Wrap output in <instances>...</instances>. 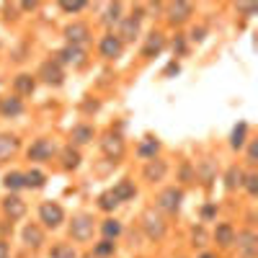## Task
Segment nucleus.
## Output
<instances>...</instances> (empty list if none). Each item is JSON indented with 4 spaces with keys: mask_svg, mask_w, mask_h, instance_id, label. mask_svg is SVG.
<instances>
[{
    "mask_svg": "<svg viewBox=\"0 0 258 258\" xmlns=\"http://www.w3.org/2000/svg\"><path fill=\"white\" fill-rule=\"evenodd\" d=\"M215 238L220 246H233L235 243V230H233V225H217V230H215Z\"/></svg>",
    "mask_w": 258,
    "mask_h": 258,
    "instance_id": "23",
    "label": "nucleus"
},
{
    "mask_svg": "<svg viewBox=\"0 0 258 258\" xmlns=\"http://www.w3.org/2000/svg\"><path fill=\"white\" fill-rule=\"evenodd\" d=\"M93 137H96V129L90 124H78V127H72V132H70V140L75 145H88Z\"/></svg>",
    "mask_w": 258,
    "mask_h": 258,
    "instance_id": "18",
    "label": "nucleus"
},
{
    "mask_svg": "<svg viewBox=\"0 0 258 258\" xmlns=\"http://www.w3.org/2000/svg\"><path fill=\"white\" fill-rule=\"evenodd\" d=\"M23 184H26V189H41L47 184V176L41 171H28V173H23Z\"/></svg>",
    "mask_w": 258,
    "mask_h": 258,
    "instance_id": "27",
    "label": "nucleus"
},
{
    "mask_svg": "<svg viewBox=\"0 0 258 258\" xmlns=\"http://www.w3.org/2000/svg\"><path fill=\"white\" fill-rule=\"evenodd\" d=\"M23 111V103L18 96H13V98H3V109H0V114L3 116H18Z\"/></svg>",
    "mask_w": 258,
    "mask_h": 258,
    "instance_id": "24",
    "label": "nucleus"
},
{
    "mask_svg": "<svg viewBox=\"0 0 258 258\" xmlns=\"http://www.w3.org/2000/svg\"><path fill=\"white\" fill-rule=\"evenodd\" d=\"M248 160H251V163L256 160V145H251V147H248Z\"/></svg>",
    "mask_w": 258,
    "mask_h": 258,
    "instance_id": "42",
    "label": "nucleus"
},
{
    "mask_svg": "<svg viewBox=\"0 0 258 258\" xmlns=\"http://www.w3.org/2000/svg\"><path fill=\"white\" fill-rule=\"evenodd\" d=\"M191 39H194V41H202V39H204V28H194Z\"/></svg>",
    "mask_w": 258,
    "mask_h": 258,
    "instance_id": "38",
    "label": "nucleus"
},
{
    "mask_svg": "<svg viewBox=\"0 0 258 258\" xmlns=\"http://www.w3.org/2000/svg\"><path fill=\"white\" fill-rule=\"evenodd\" d=\"M54 153H57L54 142H52V140H47V137H41V140H34V142H31V147H28V160L44 163V160H49Z\"/></svg>",
    "mask_w": 258,
    "mask_h": 258,
    "instance_id": "5",
    "label": "nucleus"
},
{
    "mask_svg": "<svg viewBox=\"0 0 258 258\" xmlns=\"http://www.w3.org/2000/svg\"><path fill=\"white\" fill-rule=\"evenodd\" d=\"M142 230L147 233L150 240H160L165 235V222H163V217L158 215L155 209H147L142 215Z\"/></svg>",
    "mask_w": 258,
    "mask_h": 258,
    "instance_id": "3",
    "label": "nucleus"
},
{
    "mask_svg": "<svg viewBox=\"0 0 258 258\" xmlns=\"http://www.w3.org/2000/svg\"><path fill=\"white\" fill-rule=\"evenodd\" d=\"M204 240H207V235H204L202 227H199V230H194V246H204Z\"/></svg>",
    "mask_w": 258,
    "mask_h": 258,
    "instance_id": "37",
    "label": "nucleus"
},
{
    "mask_svg": "<svg viewBox=\"0 0 258 258\" xmlns=\"http://www.w3.org/2000/svg\"><path fill=\"white\" fill-rule=\"evenodd\" d=\"M39 217H41V222L47 225V227H59V225H62V220H65V212H62V207H59V204L47 202V204H41Z\"/></svg>",
    "mask_w": 258,
    "mask_h": 258,
    "instance_id": "9",
    "label": "nucleus"
},
{
    "mask_svg": "<svg viewBox=\"0 0 258 258\" xmlns=\"http://www.w3.org/2000/svg\"><path fill=\"white\" fill-rule=\"evenodd\" d=\"M202 258H215V256H209V253H204V256H202Z\"/></svg>",
    "mask_w": 258,
    "mask_h": 258,
    "instance_id": "44",
    "label": "nucleus"
},
{
    "mask_svg": "<svg viewBox=\"0 0 258 258\" xmlns=\"http://www.w3.org/2000/svg\"><path fill=\"white\" fill-rule=\"evenodd\" d=\"M88 3H83V0H75V3H70V0H62L59 3V8H62L65 13H78V10H83Z\"/></svg>",
    "mask_w": 258,
    "mask_h": 258,
    "instance_id": "34",
    "label": "nucleus"
},
{
    "mask_svg": "<svg viewBox=\"0 0 258 258\" xmlns=\"http://www.w3.org/2000/svg\"><path fill=\"white\" fill-rule=\"evenodd\" d=\"M191 13H194V5H191V3H171V5H165V16H168L171 23H184V21H189Z\"/></svg>",
    "mask_w": 258,
    "mask_h": 258,
    "instance_id": "12",
    "label": "nucleus"
},
{
    "mask_svg": "<svg viewBox=\"0 0 258 258\" xmlns=\"http://www.w3.org/2000/svg\"><path fill=\"white\" fill-rule=\"evenodd\" d=\"M184 47H186V44H184V39H181V36H178V39L173 41V49H176V52L181 54V52H184Z\"/></svg>",
    "mask_w": 258,
    "mask_h": 258,
    "instance_id": "39",
    "label": "nucleus"
},
{
    "mask_svg": "<svg viewBox=\"0 0 258 258\" xmlns=\"http://www.w3.org/2000/svg\"><path fill=\"white\" fill-rule=\"evenodd\" d=\"M3 209H5V215L10 220H21L26 215V204L18 199V196H8V199L3 202Z\"/></svg>",
    "mask_w": 258,
    "mask_h": 258,
    "instance_id": "19",
    "label": "nucleus"
},
{
    "mask_svg": "<svg viewBox=\"0 0 258 258\" xmlns=\"http://www.w3.org/2000/svg\"><path fill=\"white\" fill-rule=\"evenodd\" d=\"M114 248H116V246H114V240H106V238H103V240L98 243V246H96V256H111V253H114Z\"/></svg>",
    "mask_w": 258,
    "mask_h": 258,
    "instance_id": "35",
    "label": "nucleus"
},
{
    "mask_svg": "<svg viewBox=\"0 0 258 258\" xmlns=\"http://www.w3.org/2000/svg\"><path fill=\"white\" fill-rule=\"evenodd\" d=\"M101 233L106 235V240H111V238H119V235H121V225H119L116 220H106V222L101 225Z\"/></svg>",
    "mask_w": 258,
    "mask_h": 258,
    "instance_id": "32",
    "label": "nucleus"
},
{
    "mask_svg": "<svg viewBox=\"0 0 258 258\" xmlns=\"http://www.w3.org/2000/svg\"><path fill=\"white\" fill-rule=\"evenodd\" d=\"M54 62H57V65H75V67H80V65L85 62V49L67 44L65 49L57 52V59H54Z\"/></svg>",
    "mask_w": 258,
    "mask_h": 258,
    "instance_id": "7",
    "label": "nucleus"
},
{
    "mask_svg": "<svg viewBox=\"0 0 258 258\" xmlns=\"http://www.w3.org/2000/svg\"><path fill=\"white\" fill-rule=\"evenodd\" d=\"M18 147H21V140L16 134H0V163L10 160L18 153Z\"/></svg>",
    "mask_w": 258,
    "mask_h": 258,
    "instance_id": "14",
    "label": "nucleus"
},
{
    "mask_svg": "<svg viewBox=\"0 0 258 258\" xmlns=\"http://www.w3.org/2000/svg\"><path fill=\"white\" fill-rule=\"evenodd\" d=\"M163 47H165V36L160 31H153V34L147 36L145 47H142V57H155V54L163 52Z\"/></svg>",
    "mask_w": 258,
    "mask_h": 258,
    "instance_id": "17",
    "label": "nucleus"
},
{
    "mask_svg": "<svg viewBox=\"0 0 258 258\" xmlns=\"http://www.w3.org/2000/svg\"><path fill=\"white\" fill-rule=\"evenodd\" d=\"M49 258H78V253H75L72 246H65V243H59V246H54L49 251Z\"/></svg>",
    "mask_w": 258,
    "mask_h": 258,
    "instance_id": "31",
    "label": "nucleus"
},
{
    "mask_svg": "<svg viewBox=\"0 0 258 258\" xmlns=\"http://www.w3.org/2000/svg\"><path fill=\"white\" fill-rule=\"evenodd\" d=\"M114 194H116V199L119 202H129L134 194H137V189H134V184L129 178H124V181H119V184L114 186Z\"/></svg>",
    "mask_w": 258,
    "mask_h": 258,
    "instance_id": "21",
    "label": "nucleus"
},
{
    "mask_svg": "<svg viewBox=\"0 0 258 258\" xmlns=\"http://www.w3.org/2000/svg\"><path fill=\"white\" fill-rule=\"evenodd\" d=\"M124 150H127V145H124V137L121 134H116V132H106L103 134V140H101V153L109 158V160H121L124 158Z\"/></svg>",
    "mask_w": 258,
    "mask_h": 258,
    "instance_id": "1",
    "label": "nucleus"
},
{
    "mask_svg": "<svg viewBox=\"0 0 258 258\" xmlns=\"http://www.w3.org/2000/svg\"><path fill=\"white\" fill-rule=\"evenodd\" d=\"M121 202L116 199V194H114V189L111 191H103L101 196H98V207L103 209V212H111V209H116Z\"/></svg>",
    "mask_w": 258,
    "mask_h": 258,
    "instance_id": "29",
    "label": "nucleus"
},
{
    "mask_svg": "<svg viewBox=\"0 0 258 258\" xmlns=\"http://www.w3.org/2000/svg\"><path fill=\"white\" fill-rule=\"evenodd\" d=\"M238 248H240L243 258H256V248H258V243H256V235H253L251 230L240 233V235H238Z\"/></svg>",
    "mask_w": 258,
    "mask_h": 258,
    "instance_id": "16",
    "label": "nucleus"
},
{
    "mask_svg": "<svg viewBox=\"0 0 258 258\" xmlns=\"http://www.w3.org/2000/svg\"><path fill=\"white\" fill-rule=\"evenodd\" d=\"M243 184H246V189H248V194H251V196H256V194H258V176H256V173H248L246 178H243Z\"/></svg>",
    "mask_w": 258,
    "mask_h": 258,
    "instance_id": "36",
    "label": "nucleus"
},
{
    "mask_svg": "<svg viewBox=\"0 0 258 258\" xmlns=\"http://www.w3.org/2000/svg\"><path fill=\"white\" fill-rule=\"evenodd\" d=\"M121 21V3H111L106 5V13H103V23L111 26V23H119Z\"/></svg>",
    "mask_w": 258,
    "mask_h": 258,
    "instance_id": "30",
    "label": "nucleus"
},
{
    "mask_svg": "<svg viewBox=\"0 0 258 258\" xmlns=\"http://www.w3.org/2000/svg\"><path fill=\"white\" fill-rule=\"evenodd\" d=\"M165 173H168V163H165V160H160V158L147 160L145 171H142L145 181H150V184H155V181H163V178H165Z\"/></svg>",
    "mask_w": 258,
    "mask_h": 258,
    "instance_id": "11",
    "label": "nucleus"
},
{
    "mask_svg": "<svg viewBox=\"0 0 258 258\" xmlns=\"http://www.w3.org/2000/svg\"><path fill=\"white\" fill-rule=\"evenodd\" d=\"M140 23H142V10L137 8L132 16H127V18L119 21V31H116L114 36H116L121 44H124V41H134V36L140 34Z\"/></svg>",
    "mask_w": 258,
    "mask_h": 258,
    "instance_id": "2",
    "label": "nucleus"
},
{
    "mask_svg": "<svg viewBox=\"0 0 258 258\" xmlns=\"http://www.w3.org/2000/svg\"><path fill=\"white\" fill-rule=\"evenodd\" d=\"M62 165H65L67 171H75V168L80 165V153H78V150H75L72 145L62 150Z\"/></svg>",
    "mask_w": 258,
    "mask_h": 258,
    "instance_id": "26",
    "label": "nucleus"
},
{
    "mask_svg": "<svg viewBox=\"0 0 258 258\" xmlns=\"http://www.w3.org/2000/svg\"><path fill=\"white\" fill-rule=\"evenodd\" d=\"M181 199H184V194H181V189L171 186V189L160 191V196H158V207H160L163 212H171V215H176V212H178V207H181Z\"/></svg>",
    "mask_w": 258,
    "mask_h": 258,
    "instance_id": "8",
    "label": "nucleus"
},
{
    "mask_svg": "<svg viewBox=\"0 0 258 258\" xmlns=\"http://www.w3.org/2000/svg\"><path fill=\"white\" fill-rule=\"evenodd\" d=\"M70 238L72 240H78V243H85L93 238V220H90L88 215H80V217H75L72 225H70Z\"/></svg>",
    "mask_w": 258,
    "mask_h": 258,
    "instance_id": "4",
    "label": "nucleus"
},
{
    "mask_svg": "<svg viewBox=\"0 0 258 258\" xmlns=\"http://www.w3.org/2000/svg\"><path fill=\"white\" fill-rule=\"evenodd\" d=\"M34 88H36V80H34V75H28V72H21L13 78V90H16V96H31L34 93Z\"/></svg>",
    "mask_w": 258,
    "mask_h": 258,
    "instance_id": "15",
    "label": "nucleus"
},
{
    "mask_svg": "<svg viewBox=\"0 0 258 258\" xmlns=\"http://www.w3.org/2000/svg\"><path fill=\"white\" fill-rule=\"evenodd\" d=\"M158 150H160V142H158V140H153V137H145V142L137 147V153H140V158H145V160H153Z\"/></svg>",
    "mask_w": 258,
    "mask_h": 258,
    "instance_id": "25",
    "label": "nucleus"
},
{
    "mask_svg": "<svg viewBox=\"0 0 258 258\" xmlns=\"http://www.w3.org/2000/svg\"><path fill=\"white\" fill-rule=\"evenodd\" d=\"M0 109H3V98H0Z\"/></svg>",
    "mask_w": 258,
    "mask_h": 258,
    "instance_id": "45",
    "label": "nucleus"
},
{
    "mask_svg": "<svg viewBox=\"0 0 258 258\" xmlns=\"http://www.w3.org/2000/svg\"><path fill=\"white\" fill-rule=\"evenodd\" d=\"M36 3H21V10H34Z\"/></svg>",
    "mask_w": 258,
    "mask_h": 258,
    "instance_id": "43",
    "label": "nucleus"
},
{
    "mask_svg": "<svg viewBox=\"0 0 258 258\" xmlns=\"http://www.w3.org/2000/svg\"><path fill=\"white\" fill-rule=\"evenodd\" d=\"M65 39L72 44V47H83V44L90 39V28H88V23L75 21V23L65 26Z\"/></svg>",
    "mask_w": 258,
    "mask_h": 258,
    "instance_id": "10",
    "label": "nucleus"
},
{
    "mask_svg": "<svg viewBox=\"0 0 258 258\" xmlns=\"http://www.w3.org/2000/svg\"><path fill=\"white\" fill-rule=\"evenodd\" d=\"M171 72H178V62H171L168 67H165V75H171Z\"/></svg>",
    "mask_w": 258,
    "mask_h": 258,
    "instance_id": "41",
    "label": "nucleus"
},
{
    "mask_svg": "<svg viewBox=\"0 0 258 258\" xmlns=\"http://www.w3.org/2000/svg\"><path fill=\"white\" fill-rule=\"evenodd\" d=\"M246 134H248V124H246V121H240V124L233 129V137H230L233 150H240L243 145H246Z\"/></svg>",
    "mask_w": 258,
    "mask_h": 258,
    "instance_id": "28",
    "label": "nucleus"
},
{
    "mask_svg": "<svg viewBox=\"0 0 258 258\" xmlns=\"http://www.w3.org/2000/svg\"><path fill=\"white\" fill-rule=\"evenodd\" d=\"M0 258H8V243L0 240Z\"/></svg>",
    "mask_w": 258,
    "mask_h": 258,
    "instance_id": "40",
    "label": "nucleus"
},
{
    "mask_svg": "<svg viewBox=\"0 0 258 258\" xmlns=\"http://www.w3.org/2000/svg\"><path fill=\"white\" fill-rule=\"evenodd\" d=\"M121 49H124V44H121L114 34H106V36L101 39V44H98V52H101V57H106V59H116V57L121 54Z\"/></svg>",
    "mask_w": 258,
    "mask_h": 258,
    "instance_id": "13",
    "label": "nucleus"
},
{
    "mask_svg": "<svg viewBox=\"0 0 258 258\" xmlns=\"http://www.w3.org/2000/svg\"><path fill=\"white\" fill-rule=\"evenodd\" d=\"M39 78L47 83V85H62V80H65L62 65H57L54 59H47V62L39 67Z\"/></svg>",
    "mask_w": 258,
    "mask_h": 258,
    "instance_id": "6",
    "label": "nucleus"
},
{
    "mask_svg": "<svg viewBox=\"0 0 258 258\" xmlns=\"http://www.w3.org/2000/svg\"><path fill=\"white\" fill-rule=\"evenodd\" d=\"M23 243H26L28 248H39L41 243H44V233L39 230L36 225H28L26 230H23Z\"/></svg>",
    "mask_w": 258,
    "mask_h": 258,
    "instance_id": "22",
    "label": "nucleus"
},
{
    "mask_svg": "<svg viewBox=\"0 0 258 258\" xmlns=\"http://www.w3.org/2000/svg\"><path fill=\"white\" fill-rule=\"evenodd\" d=\"M3 184H5V189H10V191L26 189V184H23V173H8V176L3 178Z\"/></svg>",
    "mask_w": 258,
    "mask_h": 258,
    "instance_id": "33",
    "label": "nucleus"
},
{
    "mask_svg": "<svg viewBox=\"0 0 258 258\" xmlns=\"http://www.w3.org/2000/svg\"><path fill=\"white\" fill-rule=\"evenodd\" d=\"M243 178H246V173H243L238 165H230V168H227V176H225V186H227V191L240 189V186H243Z\"/></svg>",
    "mask_w": 258,
    "mask_h": 258,
    "instance_id": "20",
    "label": "nucleus"
}]
</instances>
